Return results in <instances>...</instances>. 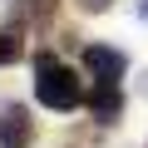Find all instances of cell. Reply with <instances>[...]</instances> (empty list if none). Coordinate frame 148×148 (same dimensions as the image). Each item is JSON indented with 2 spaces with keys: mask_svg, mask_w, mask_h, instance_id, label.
Returning a JSON list of instances; mask_svg holds the SVG:
<instances>
[{
  "mask_svg": "<svg viewBox=\"0 0 148 148\" xmlns=\"http://www.w3.org/2000/svg\"><path fill=\"white\" fill-rule=\"evenodd\" d=\"M35 99L54 114H69V109H79L84 104V79L74 74L59 54H35Z\"/></svg>",
  "mask_w": 148,
  "mask_h": 148,
  "instance_id": "obj_1",
  "label": "cell"
},
{
  "mask_svg": "<svg viewBox=\"0 0 148 148\" xmlns=\"http://www.w3.org/2000/svg\"><path fill=\"white\" fill-rule=\"evenodd\" d=\"M84 69L94 74V79L119 84L123 74H128V54H123V49H114V45H84Z\"/></svg>",
  "mask_w": 148,
  "mask_h": 148,
  "instance_id": "obj_2",
  "label": "cell"
},
{
  "mask_svg": "<svg viewBox=\"0 0 148 148\" xmlns=\"http://www.w3.org/2000/svg\"><path fill=\"white\" fill-rule=\"evenodd\" d=\"M30 138H35L30 109L25 104H0V148H25Z\"/></svg>",
  "mask_w": 148,
  "mask_h": 148,
  "instance_id": "obj_3",
  "label": "cell"
},
{
  "mask_svg": "<svg viewBox=\"0 0 148 148\" xmlns=\"http://www.w3.org/2000/svg\"><path fill=\"white\" fill-rule=\"evenodd\" d=\"M84 104H89V114H94L99 123H119V114H123V89L109 84V79H99V84L84 94Z\"/></svg>",
  "mask_w": 148,
  "mask_h": 148,
  "instance_id": "obj_4",
  "label": "cell"
},
{
  "mask_svg": "<svg viewBox=\"0 0 148 148\" xmlns=\"http://www.w3.org/2000/svg\"><path fill=\"white\" fill-rule=\"evenodd\" d=\"M20 49H25V45H20L10 30H0V69H5V64H15V59H20Z\"/></svg>",
  "mask_w": 148,
  "mask_h": 148,
  "instance_id": "obj_5",
  "label": "cell"
}]
</instances>
